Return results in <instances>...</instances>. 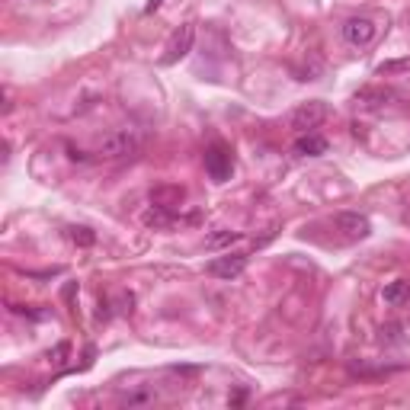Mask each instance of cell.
I'll list each match as a JSON object with an SVG mask.
<instances>
[{"label":"cell","instance_id":"9a60e30c","mask_svg":"<svg viewBox=\"0 0 410 410\" xmlns=\"http://www.w3.org/2000/svg\"><path fill=\"white\" fill-rule=\"evenodd\" d=\"M67 237H71L77 247H93L96 244V234L90 228H67Z\"/></svg>","mask_w":410,"mask_h":410},{"label":"cell","instance_id":"7c38bea8","mask_svg":"<svg viewBox=\"0 0 410 410\" xmlns=\"http://www.w3.org/2000/svg\"><path fill=\"white\" fill-rule=\"evenodd\" d=\"M173 215H176V212L161 209V205H151V209L142 215V222L148 224V228H167V224L173 222Z\"/></svg>","mask_w":410,"mask_h":410},{"label":"cell","instance_id":"2e32d148","mask_svg":"<svg viewBox=\"0 0 410 410\" xmlns=\"http://www.w3.org/2000/svg\"><path fill=\"white\" fill-rule=\"evenodd\" d=\"M67 350H71V346H67V343H58V346H55V353H48V359H52V363H64Z\"/></svg>","mask_w":410,"mask_h":410},{"label":"cell","instance_id":"8992f818","mask_svg":"<svg viewBox=\"0 0 410 410\" xmlns=\"http://www.w3.org/2000/svg\"><path fill=\"white\" fill-rule=\"evenodd\" d=\"M244 269H247V256L244 254H224L209 263V273L215 279H237Z\"/></svg>","mask_w":410,"mask_h":410},{"label":"cell","instance_id":"5bb4252c","mask_svg":"<svg viewBox=\"0 0 410 410\" xmlns=\"http://www.w3.org/2000/svg\"><path fill=\"white\" fill-rule=\"evenodd\" d=\"M378 74H382V77H394V74H410V55H407V58L382 61V64H378Z\"/></svg>","mask_w":410,"mask_h":410},{"label":"cell","instance_id":"ac0fdd59","mask_svg":"<svg viewBox=\"0 0 410 410\" xmlns=\"http://www.w3.org/2000/svg\"><path fill=\"white\" fill-rule=\"evenodd\" d=\"M157 7H161V0H148V7H144V13H154Z\"/></svg>","mask_w":410,"mask_h":410},{"label":"cell","instance_id":"52a82bcc","mask_svg":"<svg viewBox=\"0 0 410 410\" xmlns=\"http://www.w3.org/2000/svg\"><path fill=\"white\" fill-rule=\"evenodd\" d=\"M148 199H151V205H161V209L176 212V209L183 205V199H186V189L176 186V183H164V186H154V189H151Z\"/></svg>","mask_w":410,"mask_h":410},{"label":"cell","instance_id":"6da1fadb","mask_svg":"<svg viewBox=\"0 0 410 410\" xmlns=\"http://www.w3.org/2000/svg\"><path fill=\"white\" fill-rule=\"evenodd\" d=\"M135 148H138V138H135V132L119 128V132L103 135L100 144H96V154H100L103 161H122V157L135 154Z\"/></svg>","mask_w":410,"mask_h":410},{"label":"cell","instance_id":"30bf717a","mask_svg":"<svg viewBox=\"0 0 410 410\" xmlns=\"http://www.w3.org/2000/svg\"><path fill=\"white\" fill-rule=\"evenodd\" d=\"M292 151H295V157H321L324 151H327V138H321V135H314V132H304Z\"/></svg>","mask_w":410,"mask_h":410},{"label":"cell","instance_id":"9c48e42d","mask_svg":"<svg viewBox=\"0 0 410 410\" xmlns=\"http://www.w3.org/2000/svg\"><path fill=\"white\" fill-rule=\"evenodd\" d=\"M336 228L343 231L346 237H369L372 224L365 215H359V212H340L336 215Z\"/></svg>","mask_w":410,"mask_h":410},{"label":"cell","instance_id":"ba28073f","mask_svg":"<svg viewBox=\"0 0 410 410\" xmlns=\"http://www.w3.org/2000/svg\"><path fill=\"white\" fill-rule=\"evenodd\" d=\"M391 100H394V93L385 87H363L356 96H353V103H356L359 109H365V113H375V109L388 106Z\"/></svg>","mask_w":410,"mask_h":410},{"label":"cell","instance_id":"5b68a950","mask_svg":"<svg viewBox=\"0 0 410 410\" xmlns=\"http://www.w3.org/2000/svg\"><path fill=\"white\" fill-rule=\"evenodd\" d=\"M205 173H209L215 183H228L231 180L234 164H231V154L222 148V144H212V148L205 151Z\"/></svg>","mask_w":410,"mask_h":410},{"label":"cell","instance_id":"4fadbf2b","mask_svg":"<svg viewBox=\"0 0 410 410\" xmlns=\"http://www.w3.org/2000/svg\"><path fill=\"white\" fill-rule=\"evenodd\" d=\"M237 241H241V231H215V234L205 237V247H209V250H224V247H231V244H237Z\"/></svg>","mask_w":410,"mask_h":410},{"label":"cell","instance_id":"3957f363","mask_svg":"<svg viewBox=\"0 0 410 410\" xmlns=\"http://www.w3.org/2000/svg\"><path fill=\"white\" fill-rule=\"evenodd\" d=\"M193 42H195V23H183L167 42V52H164L161 64H176L180 58H186L193 52Z\"/></svg>","mask_w":410,"mask_h":410},{"label":"cell","instance_id":"e0dca14e","mask_svg":"<svg viewBox=\"0 0 410 410\" xmlns=\"http://www.w3.org/2000/svg\"><path fill=\"white\" fill-rule=\"evenodd\" d=\"M151 401V394H148V391H142V394H128L125 397V404H128V407H135V404H148Z\"/></svg>","mask_w":410,"mask_h":410},{"label":"cell","instance_id":"8fae6325","mask_svg":"<svg viewBox=\"0 0 410 410\" xmlns=\"http://www.w3.org/2000/svg\"><path fill=\"white\" fill-rule=\"evenodd\" d=\"M407 295H410V283H407V279H394V283H388V285H385V292H382L385 304H401Z\"/></svg>","mask_w":410,"mask_h":410},{"label":"cell","instance_id":"7a4b0ae2","mask_svg":"<svg viewBox=\"0 0 410 410\" xmlns=\"http://www.w3.org/2000/svg\"><path fill=\"white\" fill-rule=\"evenodd\" d=\"M324 119H327V103H324V100H308V103H302V106L292 113V128H295L298 135L314 132Z\"/></svg>","mask_w":410,"mask_h":410},{"label":"cell","instance_id":"277c9868","mask_svg":"<svg viewBox=\"0 0 410 410\" xmlns=\"http://www.w3.org/2000/svg\"><path fill=\"white\" fill-rule=\"evenodd\" d=\"M375 35H378V26H375V20H369V16H353V20L343 23V39L350 42L353 48L369 45Z\"/></svg>","mask_w":410,"mask_h":410}]
</instances>
